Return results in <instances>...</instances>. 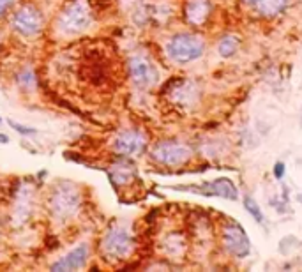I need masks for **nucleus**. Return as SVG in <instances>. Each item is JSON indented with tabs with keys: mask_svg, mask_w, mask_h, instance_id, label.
Wrapping results in <instances>:
<instances>
[{
	"mask_svg": "<svg viewBox=\"0 0 302 272\" xmlns=\"http://www.w3.org/2000/svg\"><path fill=\"white\" fill-rule=\"evenodd\" d=\"M92 23V11L89 0H71L57 16L55 27L64 36H76L89 29Z\"/></svg>",
	"mask_w": 302,
	"mask_h": 272,
	"instance_id": "obj_1",
	"label": "nucleus"
},
{
	"mask_svg": "<svg viewBox=\"0 0 302 272\" xmlns=\"http://www.w3.org/2000/svg\"><path fill=\"white\" fill-rule=\"evenodd\" d=\"M205 52V41L198 34L182 32L175 34L172 39L166 43V53L177 64H189L203 55Z\"/></svg>",
	"mask_w": 302,
	"mask_h": 272,
	"instance_id": "obj_2",
	"label": "nucleus"
},
{
	"mask_svg": "<svg viewBox=\"0 0 302 272\" xmlns=\"http://www.w3.org/2000/svg\"><path fill=\"white\" fill-rule=\"evenodd\" d=\"M81 205V193L74 184L62 182L53 187V193L50 196V212L55 219L65 221L73 218Z\"/></svg>",
	"mask_w": 302,
	"mask_h": 272,
	"instance_id": "obj_3",
	"label": "nucleus"
},
{
	"mask_svg": "<svg viewBox=\"0 0 302 272\" xmlns=\"http://www.w3.org/2000/svg\"><path fill=\"white\" fill-rule=\"evenodd\" d=\"M150 156L163 166H182L193 158V149L177 140H163L152 147Z\"/></svg>",
	"mask_w": 302,
	"mask_h": 272,
	"instance_id": "obj_4",
	"label": "nucleus"
},
{
	"mask_svg": "<svg viewBox=\"0 0 302 272\" xmlns=\"http://www.w3.org/2000/svg\"><path fill=\"white\" fill-rule=\"evenodd\" d=\"M103 255L110 260H124L134 249L133 235L122 226H112L101 240Z\"/></svg>",
	"mask_w": 302,
	"mask_h": 272,
	"instance_id": "obj_5",
	"label": "nucleus"
},
{
	"mask_svg": "<svg viewBox=\"0 0 302 272\" xmlns=\"http://www.w3.org/2000/svg\"><path fill=\"white\" fill-rule=\"evenodd\" d=\"M11 27L14 32L23 37H34L45 27V16L43 12L32 4H25L18 9L11 18Z\"/></svg>",
	"mask_w": 302,
	"mask_h": 272,
	"instance_id": "obj_6",
	"label": "nucleus"
},
{
	"mask_svg": "<svg viewBox=\"0 0 302 272\" xmlns=\"http://www.w3.org/2000/svg\"><path fill=\"white\" fill-rule=\"evenodd\" d=\"M221 240L226 253L232 255L234 258H246L251 253L249 237H247L246 230L235 221H228V223L223 224Z\"/></svg>",
	"mask_w": 302,
	"mask_h": 272,
	"instance_id": "obj_7",
	"label": "nucleus"
},
{
	"mask_svg": "<svg viewBox=\"0 0 302 272\" xmlns=\"http://www.w3.org/2000/svg\"><path fill=\"white\" fill-rule=\"evenodd\" d=\"M127 69L133 83L140 89H152L159 80L157 67L145 55H133L127 62Z\"/></svg>",
	"mask_w": 302,
	"mask_h": 272,
	"instance_id": "obj_8",
	"label": "nucleus"
},
{
	"mask_svg": "<svg viewBox=\"0 0 302 272\" xmlns=\"http://www.w3.org/2000/svg\"><path fill=\"white\" fill-rule=\"evenodd\" d=\"M147 149V136L138 129L122 131L113 140V151L122 158H138Z\"/></svg>",
	"mask_w": 302,
	"mask_h": 272,
	"instance_id": "obj_9",
	"label": "nucleus"
},
{
	"mask_svg": "<svg viewBox=\"0 0 302 272\" xmlns=\"http://www.w3.org/2000/svg\"><path fill=\"white\" fill-rule=\"evenodd\" d=\"M179 189H189V191H196L203 196H219L225 200H239V187L234 184V180L221 177L212 182H203L198 187H179Z\"/></svg>",
	"mask_w": 302,
	"mask_h": 272,
	"instance_id": "obj_10",
	"label": "nucleus"
},
{
	"mask_svg": "<svg viewBox=\"0 0 302 272\" xmlns=\"http://www.w3.org/2000/svg\"><path fill=\"white\" fill-rule=\"evenodd\" d=\"M89 260V244L83 242L80 246H76L74 249L67 253L65 256H62L60 260H57L55 264L50 267V271L57 272H74L81 271Z\"/></svg>",
	"mask_w": 302,
	"mask_h": 272,
	"instance_id": "obj_11",
	"label": "nucleus"
},
{
	"mask_svg": "<svg viewBox=\"0 0 302 272\" xmlns=\"http://www.w3.org/2000/svg\"><path fill=\"white\" fill-rule=\"evenodd\" d=\"M212 14V2L210 0H185L184 18L185 23L191 27H203Z\"/></svg>",
	"mask_w": 302,
	"mask_h": 272,
	"instance_id": "obj_12",
	"label": "nucleus"
},
{
	"mask_svg": "<svg viewBox=\"0 0 302 272\" xmlns=\"http://www.w3.org/2000/svg\"><path fill=\"white\" fill-rule=\"evenodd\" d=\"M201 90L200 87L194 83V81H179L177 85L172 89L170 92V98L174 99L177 105L184 106V108H193L198 101H200Z\"/></svg>",
	"mask_w": 302,
	"mask_h": 272,
	"instance_id": "obj_13",
	"label": "nucleus"
},
{
	"mask_svg": "<svg viewBox=\"0 0 302 272\" xmlns=\"http://www.w3.org/2000/svg\"><path fill=\"white\" fill-rule=\"evenodd\" d=\"M288 0H256L254 7H256L258 14H262L265 18H274L286 7Z\"/></svg>",
	"mask_w": 302,
	"mask_h": 272,
	"instance_id": "obj_14",
	"label": "nucleus"
},
{
	"mask_svg": "<svg viewBox=\"0 0 302 272\" xmlns=\"http://www.w3.org/2000/svg\"><path fill=\"white\" fill-rule=\"evenodd\" d=\"M136 175V170L131 163L127 161H121L113 166V173H112V182L115 184H129L131 179Z\"/></svg>",
	"mask_w": 302,
	"mask_h": 272,
	"instance_id": "obj_15",
	"label": "nucleus"
},
{
	"mask_svg": "<svg viewBox=\"0 0 302 272\" xmlns=\"http://www.w3.org/2000/svg\"><path fill=\"white\" fill-rule=\"evenodd\" d=\"M239 46H241V39L234 34H226L219 39L218 43V53L221 57L228 58V57H234L235 53H237Z\"/></svg>",
	"mask_w": 302,
	"mask_h": 272,
	"instance_id": "obj_16",
	"label": "nucleus"
},
{
	"mask_svg": "<svg viewBox=\"0 0 302 272\" xmlns=\"http://www.w3.org/2000/svg\"><path fill=\"white\" fill-rule=\"evenodd\" d=\"M242 203H244V207H246L247 214H249L251 218L256 221V223H260V224L265 223V216H263L262 209H260V205H258L256 200H254L253 196H244Z\"/></svg>",
	"mask_w": 302,
	"mask_h": 272,
	"instance_id": "obj_17",
	"label": "nucleus"
},
{
	"mask_svg": "<svg viewBox=\"0 0 302 272\" xmlns=\"http://www.w3.org/2000/svg\"><path fill=\"white\" fill-rule=\"evenodd\" d=\"M36 74H34V71L30 67H27V69H23L18 74V85L23 87L25 90H32L36 87Z\"/></svg>",
	"mask_w": 302,
	"mask_h": 272,
	"instance_id": "obj_18",
	"label": "nucleus"
},
{
	"mask_svg": "<svg viewBox=\"0 0 302 272\" xmlns=\"http://www.w3.org/2000/svg\"><path fill=\"white\" fill-rule=\"evenodd\" d=\"M9 122V126L12 127V129L16 131V133L23 134V136H28V134H36L37 129H34V127H28V126H23V124H18V122L14 120H7Z\"/></svg>",
	"mask_w": 302,
	"mask_h": 272,
	"instance_id": "obj_19",
	"label": "nucleus"
},
{
	"mask_svg": "<svg viewBox=\"0 0 302 272\" xmlns=\"http://www.w3.org/2000/svg\"><path fill=\"white\" fill-rule=\"evenodd\" d=\"M285 173H286V166H285V163H283V161L274 163V166H272V175H274L276 179H278V180H283V177H285Z\"/></svg>",
	"mask_w": 302,
	"mask_h": 272,
	"instance_id": "obj_20",
	"label": "nucleus"
},
{
	"mask_svg": "<svg viewBox=\"0 0 302 272\" xmlns=\"http://www.w3.org/2000/svg\"><path fill=\"white\" fill-rule=\"evenodd\" d=\"M12 4H14V0H0V18L9 11V7H11Z\"/></svg>",
	"mask_w": 302,
	"mask_h": 272,
	"instance_id": "obj_21",
	"label": "nucleus"
},
{
	"mask_svg": "<svg viewBox=\"0 0 302 272\" xmlns=\"http://www.w3.org/2000/svg\"><path fill=\"white\" fill-rule=\"evenodd\" d=\"M9 142H11V140H9V136H7V134L0 133V143H2V145H7Z\"/></svg>",
	"mask_w": 302,
	"mask_h": 272,
	"instance_id": "obj_22",
	"label": "nucleus"
},
{
	"mask_svg": "<svg viewBox=\"0 0 302 272\" xmlns=\"http://www.w3.org/2000/svg\"><path fill=\"white\" fill-rule=\"evenodd\" d=\"M254 2H256V0H244V4L247 5H254Z\"/></svg>",
	"mask_w": 302,
	"mask_h": 272,
	"instance_id": "obj_23",
	"label": "nucleus"
},
{
	"mask_svg": "<svg viewBox=\"0 0 302 272\" xmlns=\"http://www.w3.org/2000/svg\"><path fill=\"white\" fill-rule=\"evenodd\" d=\"M0 124H2V117H0Z\"/></svg>",
	"mask_w": 302,
	"mask_h": 272,
	"instance_id": "obj_24",
	"label": "nucleus"
}]
</instances>
